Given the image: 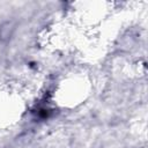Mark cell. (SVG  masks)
<instances>
[{
  "mask_svg": "<svg viewBox=\"0 0 148 148\" xmlns=\"http://www.w3.org/2000/svg\"><path fill=\"white\" fill-rule=\"evenodd\" d=\"M15 24L13 22H5L0 25V40H8L14 34Z\"/></svg>",
  "mask_w": 148,
  "mask_h": 148,
  "instance_id": "6da1fadb",
  "label": "cell"
}]
</instances>
